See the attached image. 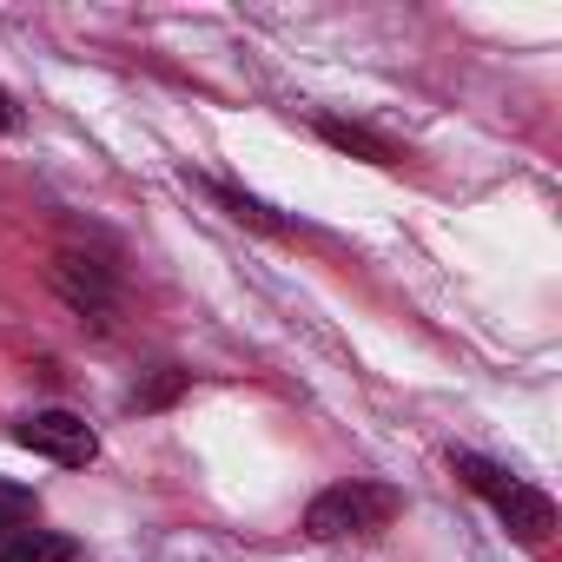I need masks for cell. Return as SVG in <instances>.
<instances>
[{"label": "cell", "instance_id": "30bf717a", "mask_svg": "<svg viewBox=\"0 0 562 562\" xmlns=\"http://www.w3.org/2000/svg\"><path fill=\"white\" fill-rule=\"evenodd\" d=\"M21 126H27V113L14 106V93H8V87H0V133H21Z\"/></svg>", "mask_w": 562, "mask_h": 562}, {"label": "cell", "instance_id": "7a4b0ae2", "mask_svg": "<svg viewBox=\"0 0 562 562\" xmlns=\"http://www.w3.org/2000/svg\"><path fill=\"white\" fill-rule=\"evenodd\" d=\"M397 516V490L384 483H331L312 496L305 509V536L312 542H345V536H371Z\"/></svg>", "mask_w": 562, "mask_h": 562}, {"label": "cell", "instance_id": "ba28073f", "mask_svg": "<svg viewBox=\"0 0 562 562\" xmlns=\"http://www.w3.org/2000/svg\"><path fill=\"white\" fill-rule=\"evenodd\" d=\"M27 516H34V490L0 483V542H8L14 529H27Z\"/></svg>", "mask_w": 562, "mask_h": 562}, {"label": "cell", "instance_id": "5b68a950", "mask_svg": "<svg viewBox=\"0 0 562 562\" xmlns=\"http://www.w3.org/2000/svg\"><path fill=\"white\" fill-rule=\"evenodd\" d=\"M74 555H80V542L60 529H14L0 542V562H74Z\"/></svg>", "mask_w": 562, "mask_h": 562}, {"label": "cell", "instance_id": "3957f363", "mask_svg": "<svg viewBox=\"0 0 562 562\" xmlns=\"http://www.w3.org/2000/svg\"><path fill=\"white\" fill-rule=\"evenodd\" d=\"M47 285H54V299H60L74 318H87L93 331H113V312H120L113 265L80 258V251H54V258H47Z\"/></svg>", "mask_w": 562, "mask_h": 562}, {"label": "cell", "instance_id": "8992f818", "mask_svg": "<svg viewBox=\"0 0 562 562\" xmlns=\"http://www.w3.org/2000/svg\"><path fill=\"white\" fill-rule=\"evenodd\" d=\"M318 133H325V146H338V153H358V159H371V166H391V146H384V139H371L364 126H345V120H318Z\"/></svg>", "mask_w": 562, "mask_h": 562}, {"label": "cell", "instance_id": "277c9868", "mask_svg": "<svg viewBox=\"0 0 562 562\" xmlns=\"http://www.w3.org/2000/svg\"><path fill=\"white\" fill-rule=\"evenodd\" d=\"M14 443L34 450V457H47V463H60V470H87L100 457V430L87 417H74V411H34V417H21Z\"/></svg>", "mask_w": 562, "mask_h": 562}, {"label": "cell", "instance_id": "9c48e42d", "mask_svg": "<svg viewBox=\"0 0 562 562\" xmlns=\"http://www.w3.org/2000/svg\"><path fill=\"white\" fill-rule=\"evenodd\" d=\"M179 391H186V371H166L153 391H139V397H133V411H159V404H172Z\"/></svg>", "mask_w": 562, "mask_h": 562}, {"label": "cell", "instance_id": "52a82bcc", "mask_svg": "<svg viewBox=\"0 0 562 562\" xmlns=\"http://www.w3.org/2000/svg\"><path fill=\"white\" fill-rule=\"evenodd\" d=\"M212 192H218V199H225L238 218H251V225H265V232H292V218H278L265 199H251V192H238V186H212Z\"/></svg>", "mask_w": 562, "mask_h": 562}, {"label": "cell", "instance_id": "6da1fadb", "mask_svg": "<svg viewBox=\"0 0 562 562\" xmlns=\"http://www.w3.org/2000/svg\"><path fill=\"white\" fill-rule=\"evenodd\" d=\"M450 470L463 476V490H476V496L496 509V522H503L522 549H542V542H549V529H555V503H549L536 483L509 476L503 463H490V457H476V450H450Z\"/></svg>", "mask_w": 562, "mask_h": 562}]
</instances>
